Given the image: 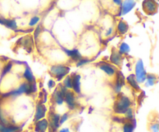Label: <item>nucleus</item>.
Returning <instances> with one entry per match:
<instances>
[{
  "instance_id": "nucleus-1",
  "label": "nucleus",
  "mask_w": 159,
  "mask_h": 132,
  "mask_svg": "<svg viewBox=\"0 0 159 132\" xmlns=\"http://www.w3.org/2000/svg\"><path fill=\"white\" fill-rule=\"evenodd\" d=\"M37 90L36 87V84L34 83L29 84V83H23L17 89L14 90H12L10 92L5 94L2 95V97H17L19 95L23 94H31Z\"/></svg>"
},
{
  "instance_id": "nucleus-2",
  "label": "nucleus",
  "mask_w": 159,
  "mask_h": 132,
  "mask_svg": "<svg viewBox=\"0 0 159 132\" xmlns=\"http://www.w3.org/2000/svg\"><path fill=\"white\" fill-rule=\"evenodd\" d=\"M131 104H132L131 100L128 97L122 95L114 103L113 110L117 115H124L126 110L130 108Z\"/></svg>"
},
{
  "instance_id": "nucleus-3",
  "label": "nucleus",
  "mask_w": 159,
  "mask_h": 132,
  "mask_svg": "<svg viewBox=\"0 0 159 132\" xmlns=\"http://www.w3.org/2000/svg\"><path fill=\"white\" fill-rule=\"evenodd\" d=\"M70 69L68 66H63V65H55V66H51L50 72L58 81H60L64 77H66Z\"/></svg>"
},
{
  "instance_id": "nucleus-4",
  "label": "nucleus",
  "mask_w": 159,
  "mask_h": 132,
  "mask_svg": "<svg viewBox=\"0 0 159 132\" xmlns=\"http://www.w3.org/2000/svg\"><path fill=\"white\" fill-rule=\"evenodd\" d=\"M147 73L144 70V64L141 59H139L135 66V78L138 84H143L145 82Z\"/></svg>"
},
{
  "instance_id": "nucleus-5",
  "label": "nucleus",
  "mask_w": 159,
  "mask_h": 132,
  "mask_svg": "<svg viewBox=\"0 0 159 132\" xmlns=\"http://www.w3.org/2000/svg\"><path fill=\"white\" fill-rule=\"evenodd\" d=\"M60 115L58 114H54L53 113L52 115L50 116V121L49 122V131L50 132H56L58 130L60 127Z\"/></svg>"
},
{
  "instance_id": "nucleus-6",
  "label": "nucleus",
  "mask_w": 159,
  "mask_h": 132,
  "mask_svg": "<svg viewBox=\"0 0 159 132\" xmlns=\"http://www.w3.org/2000/svg\"><path fill=\"white\" fill-rule=\"evenodd\" d=\"M47 108L44 103H39L36 107L35 115H34V121H40L41 119H44L46 116Z\"/></svg>"
},
{
  "instance_id": "nucleus-7",
  "label": "nucleus",
  "mask_w": 159,
  "mask_h": 132,
  "mask_svg": "<svg viewBox=\"0 0 159 132\" xmlns=\"http://www.w3.org/2000/svg\"><path fill=\"white\" fill-rule=\"evenodd\" d=\"M64 101L67 103V105L70 110L75 109L76 104H75V97L74 93L70 91V90H68L64 96Z\"/></svg>"
},
{
  "instance_id": "nucleus-8",
  "label": "nucleus",
  "mask_w": 159,
  "mask_h": 132,
  "mask_svg": "<svg viewBox=\"0 0 159 132\" xmlns=\"http://www.w3.org/2000/svg\"><path fill=\"white\" fill-rule=\"evenodd\" d=\"M136 2L134 0H125L121 4V9H120V15H125L128 13L135 6Z\"/></svg>"
},
{
  "instance_id": "nucleus-9",
  "label": "nucleus",
  "mask_w": 159,
  "mask_h": 132,
  "mask_svg": "<svg viewBox=\"0 0 159 132\" xmlns=\"http://www.w3.org/2000/svg\"><path fill=\"white\" fill-rule=\"evenodd\" d=\"M144 10L149 14L154 13L157 10V3L155 0H144L143 2Z\"/></svg>"
},
{
  "instance_id": "nucleus-10",
  "label": "nucleus",
  "mask_w": 159,
  "mask_h": 132,
  "mask_svg": "<svg viewBox=\"0 0 159 132\" xmlns=\"http://www.w3.org/2000/svg\"><path fill=\"white\" fill-rule=\"evenodd\" d=\"M71 78V89L76 94L81 93V76L79 74H74Z\"/></svg>"
},
{
  "instance_id": "nucleus-11",
  "label": "nucleus",
  "mask_w": 159,
  "mask_h": 132,
  "mask_svg": "<svg viewBox=\"0 0 159 132\" xmlns=\"http://www.w3.org/2000/svg\"><path fill=\"white\" fill-rule=\"evenodd\" d=\"M48 121L47 119H41L40 121H36L34 131L35 132H46L48 129Z\"/></svg>"
},
{
  "instance_id": "nucleus-12",
  "label": "nucleus",
  "mask_w": 159,
  "mask_h": 132,
  "mask_svg": "<svg viewBox=\"0 0 159 132\" xmlns=\"http://www.w3.org/2000/svg\"><path fill=\"white\" fill-rule=\"evenodd\" d=\"M124 85V77L123 76V73L120 72H118L117 74V79H116V83L114 85V91L116 94H119L121 91L123 86Z\"/></svg>"
},
{
  "instance_id": "nucleus-13",
  "label": "nucleus",
  "mask_w": 159,
  "mask_h": 132,
  "mask_svg": "<svg viewBox=\"0 0 159 132\" xmlns=\"http://www.w3.org/2000/svg\"><path fill=\"white\" fill-rule=\"evenodd\" d=\"M64 52L68 57H71L74 61L78 62L82 59V55L78 50H64Z\"/></svg>"
},
{
  "instance_id": "nucleus-14",
  "label": "nucleus",
  "mask_w": 159,
  "mask_h": 132,
  "mask_svg": "<svg viewBox=\"0 0 159 132\" xmlns=\"http://www.w3.org/2000/svg\"><path fill=\"white\" fill-rule=\"evenodd\" d=\"M20 128L16 125L8 124V125H2L0 124V132H19Z\"/></svg>"
},
{
  "instance_id": "nucleus-15",
  "label": "nucleus",
  "mask_w": 159,
  "mask_h": 132,
  "mask_svg": "<svg viewBox=\"0 0 159 132\" xmlns=\"http://www.w3.org/2000/svg\"><path fill=\"white\" fill-rule=\"evenodd\" d=\"M100 69L103 71L104 73H106L110 77H112V76H113L116 73V70L114 69V67L108 64H102L101 66H100Z\"/></svg>"
},
{
  "instance_id": "nucleus-16",
  "label": "nucleus",
  "mask_w": 159,
  "mask_h": 132,
  "mask_svg": "<svg viewBox=\"0 0 159 132\" xmlns=\"http://www.w3.org/2000/svg\"><path fill=\"white\" fill-rule=\"evenodd\" d=\"M110 61L113 64H115L117 66H119L121 64L122 62V55L119 54V52L117 51H113V53L110 56Z\"/></svg>"
},
{
  "instance_id": "nucleus-17",
  "label": "nucleus",
  "mask_w": 159,
  "mask_h": 132,
  "mask_svg": "<svg viewBox=\"0 0 159 132\" xmlns=\"http://www.w3.org/2000/svg\"><path fill=\"white\" fill-rule=\"evenodd\" d=\"M23 77L27 80V81L28 82L29 84L34 83L35 77H34L33 73H32V71H31V70L29 67H26V69H25L24 73H23Z\"/></svg>"
},
{
  "instance_id": "nucleus-18",
  "label": "nucleus",
  "mask_w": 159,
  "mask_h": 132,
  "mask_svg": "<svg viewBox=\"0 0 159 132\" xmlns=\"http://www.w3.org/2000/svg\"><path fill=\"white\" fill-rule=\"evenodd\" d=\"M126 81L128 82V84H130V86L132 88H134V90H140V87L138 85V83L136 80V78H135L134 74H130V76L127 77L126 78Z\"/></svg>"
},
{
  "instance_id": "nucleus-19",
  "label": "nucleus",
  "mask_w": 159,
  "mask_h": 132,
  "mask_svg": "<svg viewBox=\"0 0 159 132\" xmlns=\"http://www.w3.org/2000/svg\"><path fill=\"white\" fill-rule=\"evenodd\" d=\"M146 87H150L155 85L156 81H157V77L156 76H155L154 74H147V77H146Z\"/></svg>"
},
{
  "instance_id": "nucleus-20",
  "label": "nucleus",
  "mask_w": 159,
  "mask_h": 132,
  "mask_svg": "<svg viewBox=\"0 0 159 132\" xmlns=\"http://www.w3.org/2000/svg\"><path fill=\"white\" fill-rule=\"evenodd\" d=\"M54 101L58 105H62L64 103V96L61 94L59 90H56L54 94Z\"/></svg>"
},
{
  "instance_id": "nucleus-21",
  "label": "nucleus",
  "mask_w": 159,
  "mask_h": 132,
  "mask_svg": "<svg viewBox=\"0 0 159 132\" xmlns=\"http://www.w3.org/2000/svg\"><path fill=\"white\" fill-rule=\"evenodd\" d=\"M117 29L120 34H125L128 30V26L124 21H119L118 26H117Z\"/></svg>"
},
{
  "instance_id": "nucleus-22",
  "label": "nucleus",
  "mask_w": 159,
  "mask_h": 132,
  "mask_svg": "<svg viewBox=\"0 0 159 132\" xmlns=\"http://www.w3.org/2000/svg\"><path fill=\"white\" fill-rule=\"evenodd\" d=\"M3 25L6 26L7 28L11 29H16L17 28L16 22L15 20H6V19H4V20H3Z\"/></svg>"
},
{
  "instance_id": "nucleus-23",
  "label": "nucleus",
  "mask_w": 159,
  "mask_h": 132,
  "mask_svg": "<svg viewBox=\"0 0 159 132\" xmlns=\"http://www.w3.org/2000/svg\"><path fill=\"white\" fill-rule=\"evenodd\" d=\"M135 128V125L133 123L128 121L125 122L123 127V132H134Z\"/></svg>"
},
{
  "instance_id": "nucleus-24",
  "label": "nucleus",
  "mask_w": 159,
  "mask_h": 132,
  "mask_svg": "<svg viewBox=\"0 0 159 132\" xmlns=\"http://www.w3.org/2000/svg\"><path fill=\"white\" fill-rule=\"evenodd\" d=\"M130 46L126 43H123L119 46V53L121 54V55L125 54V53H128L129 52H130Z\"/></svg>"
},
{
  "instance_id": "nucleus-25",
  "label": "nucleus",
  "mask_w": 159,
  "mask_h": 132,
  "mask_svg": "<svg viewBox=\"0 0 159 132\" xmlns=\"http://www.w3.org/2000/svg\"><path fill=\"white\" fill-rule=\"evenodd\" d=\"M12 68H13V63L12 62H9V63H8L7 64H6V66L3 67V69H2V77H3V76H5V75H6L7 73H9V71H11Z\"/></svg>"
},
{
  "instance_id": "nucleus-26",
  "label": "nucleus",
  "mask_w": 159,
  "mask_h": 132,
  "mask_svg": "<svg viewBox=\"0 0 159 132\" xmlns=\"http://www.w3.org/2000/svg\"><path fill=\"white\" fill-rule=\"evenodd\" d=\"M124 115H125V117H126V120H128V121L133 120L134 119V111H133L132 108H128L126 110V112L124 113Z\"/></svg>"
},
{
  "instance_id": "nucleus-27",
  "label": "nucleus",
  "mask_w": 159,
  "mask_h": 132,
  "mask_svg": "<svg viewBox=\"0 0 159 132\" xmlns=\"http://www.w3.org/2000/svg\"><path fill=\"white\" fill-rule=\"evenodd\" d=\"M64 87L67 89H71V78L70 76H66V77L64 79Z\"/></svg>"
},
{
  "instance_id": "nucleus-28",
  "label": "nucleus",
  "mask_w": 159,
  "mask_h": 132,
  "mask_svg": "<svg viewBox=\"0 0 159 132\" xmlns=\"http://www.w3.org/2000/svg\"><path fill=\"white\" fill-rule=\"evenodd\" d=\"M0 124H2V125H8V124H9L6 118L4 117V115H3L2 111L1 110H0Z\"/></svg>"
},
{
  "instance_id": "nucleus-29",
  "label": "nucleus",
  "mask_w": 159,
  "mask_h": 132,
  "mask_svg": "<svg viewBox=\"0 0 159 132\" xmlns=\"http://www.w3.org/2000/svg\"><path fill=\"white\" fill-rule=\"evenodd\" d=\"M68 119H69V114H64L62 116H61V117H60V121H59L60 126L62 125L64 122H66V121H68Z\"/></svg>"
},
{
  "instance_id": "nucleus-30",
  "label": "nucleus",
  "mask_w": 159,
  "mask_h": 132,
  "mask_svg": "<svg viewBox=\"0 0 159 132\" xmlns=\"http://www.w3.org/2000/svg\"><path fill=\"white\" fill-rule=\"evenodd\" d=\"M90 62V60L88 59H81L80 60L77 62V64H76V66H82L83 65H86V64H88Z\"/></svg>"
},
{
  "instance_id": "nucleus-31",
  "label": "nucleus",
  "mask_w": 159,
  "mask_h": 132,
  "mask_svg": "<svg viewBox=\"0 0 159 132\" xmlns=\"http://www.w3.org/2000/svg\"><path fill=\"white\" fill-rule=\"evenodd\" d=\"M39 20H40V18L37 17V16H34V17H33L30 20L29 25L30 27H33V26H35V25L39 22Z\"/></svg>"
},
{
  "instance_id": "nucleus-32",
  "label": "nucleus",
  "mask_w": 159,
  "mask_h": 132,
  "mask_svg": "<svg viewBox=\"0 0 159 132\" xmlns=\"http://www.w3.org/2000/svg\"><path fill=\"white\" fill-rule=\"evenodd\" d=\"M151 131L152 132H158L159 131V125L158 123H155L151 124L150 127Z\"/></svg>"
},
{
  "instance_id": "nucleus-33",
  "label": "nucleus",
  "mask_w": 159,
  "mask_h": 132,
  "mask_svg": "<svg viewBox=\"0 0 159 132\" xmlns=\"http://www.w3.org/2000/svg\"><path fill=\"white\" fill-rule=\"evenodd\" d=\"M47 86H48L49 89H52L55 87V82L53 80H50L47 83Z\"/></svg>"
},
{
  "instance_id": "nucleus-34",
  "label": "nucleus",
  "mask_w": 159,
  "mask_h": 132,
  "mask_svg": "<svg viewBox=\"0 0 159 132\" xmlns=\"http://www.w3.org/2000/svg\"><path fill=\"white\" fill-rule=\"evenodd\" d=\"M40 27H38L37 29H36L35 30V33H34V36H35V38H37L38 35L40 34Z\"/></svg>"
},
{
  "instance_id": "nucleus-35",
  "label": "nucleus",
  "mask_w": 159,
  "mask_h": 132,
  "mask_svg": "<svg viewBox=\"0 0 159 132\" xmlns=\"http://www.w3.org/2000/svg\"><path fill=\"white\" fill-rule=\"evenodd\" d=\"M113 119H114V121H115L116 122H118V123H121V122H124V119L121 118V117H115Z\"/></svg>"
},
{
  "instance_id": "nucleus-36",
  "label": "nucleus",
  "mask_w": 159,
  "mask_h": 132,
  "mask_svg": "<svg viewBox=\"0 0 159 132\" xmlns=\"http://www.w3.org/2000/svg\"><path fill=\"white\" fill-rule=\"evenodd\" d=\"M58 132H71V131H70L69 128H61V129H60Z\"/></svg>"
},
{
  "instance_id": "nucleus-37",
  "label": "nucleus",
  "mask_w": 159,
  "mask_h": 132,
  "mask_svg": "<svg viewBox=\"0 0 159 132\" xmlns=\"http://www.w3.org/2000/svg\"><path fill=\"white\" fill-rule=\"evenodd\" d=\"M113 2H115L117 5H118V6L122 4V0H113Z\"/></svg>"
},
{
  "instance_id": "nucleus-38",
  "label": "nucleus",
  "mask_w": 159,
  "mask_h": 132,
  "mask_svg": "<svg viewBox=\"0 0 159 132\" xmlns=\"http://www.w3.org/2000/svg\"><path fill=\"white\" fill-rule=\"evenodd\" d=\"M111 33H112V28H110V29H109V30H108V32H107V33H106V36L110 35V34H111Z\"/></svg>"
},
{
  "instance_id": "nucleus-39",
  "label": "nucleus",
  "mask_w": 159,
  "mask_h": 132,
  "mask_svg": "<svg viewBox=\"0 0 159 132\" xmlns=\"http://www.w3.org/2000/svg\"><path fill=\"white\" fill-rule=\"evenodd\" d=\"M3 20H4V19H2V18H0V24L3 25Z\"/></svg>"
}]
</instances>
